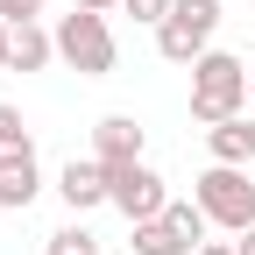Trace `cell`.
Returning <instances> with one entry per match:
<instances>
[{
  "label": "cell",
  "mask_w": 255,
  "mask_h": 255,
  "mask_svg": "<svg viewBox=\"0 0 255 255\" xmlns=\"http://www.w3.org/2000/svg\"><path fill=\"white\" fill-rule=\"evenodd\" d=\"M0 71H14V28L0 21Z\"/></svg>",
  "instance_id": "obj_16"
},
{
  "label": "cell",
  "mask_w": 255,
  "mask_h": 255,
  "mask_svg": "<svg viewBox=\"0 0 255 255\" xmlns=\"http://www.w3.org/2000/svg\"><path fill=\"white\" fill-rule=\"evenodd\" d=\"M50 255H100V241H92L78 220H71V227H57V234H50Z\"/></svg>",
  "instance_id": "obj_13"
},
{
  "label": "cell",
  "mask_w": 255,
  "mask_h": 255,
  "mask_svg": "<svg viewBox=\"0 0 255 255\" xmlns=\"http://www.w3.org/2000/svg\"><path fill=\"white\" fill-rule=\"evenodd\" d=\"M107 206L128 220V227H135V220H156V213L170 206V191H163V177H156L149 163H121V170H114V199H107Z\"/></svg>",
  "instance_id": "obj_6"
},
{
  "label": "cell",
  "mask_w": 255,
  "mask_h": 255,
  "mask_svg": "<svg viewBox=\"0 0 255 255\" xmlns=\"http://www.w3.org/2000/svg\"><path fill=\"white\" fill-rule=\"evenodd\" d=\"M92 156H100L107 170L142 163V121H135V114H107L100 128H92Z\"/></svg>",
  "instance_id": "obj_9"
},
{
  "label": "cell",
  "mask_w": 255,
  "mask_h": 255,
  "mask_svg": "<svg viewBox=\"0 0 255 255\" xmlns=\"http://www.w3.org/2000/svg\"><path fill=\"white\" fill-rule=\"evenodd\" d=\"M220 36V0H177V7L156 21V50L170 64H199Z\"/></svg>",
  "instance_id": "obj_5"
},
{
  "label": "cell",
  "mask_w": 255,
  "mask_h": 255,
  "mask_svg": "<svg viewBox=\"0 0 255 255\" xmlns=\"http://www.w3.org/2000/svg\"><path fill=\"white\" fill-rule=\"evenodd\" d=\"M36 191H43V163H36V149L0 156V213H28V206H36Z\"/></svg>",
  "instance_id": "obj_8"
},
{
  "label": "cell",
  "mask_w": 255,
  "mask_h": 255,
  "mask_svg": "<svg viewBox=\"0 0 255 255\" xmlns=\"http://www.w3.org/2000/svg\"><path fill=\"white\" fill-rule=\"evenodd\" d=\"M71 7H85V14H114L121 0H71Z\"/></svg>",
  "instance_id": "obj_17"
},
{
  "label": "cell",
  "mask_w": 255,
  "mask_h": 255,
  "mask_svg": "<svg viewBox=\"0 0 255 255\" xmlns=\"http://www.w3.org/2000/svg\"><path fill=\"white\" fill-rule=\"evenodd\" d=\"M50 57H57V36L36 28V21H21V28H14V71H43Z\"/></svg>",
  "instance_id": "obj_11"
},
{
  "label": "cell",
  "mask_w": 255,
  "mask_h": 255,
  "mask_svg": "<svg viewBox=\"0 0 255 255\" xmlns=\"http://www.w3.org/2000/svg\"><path fill=\"white\" fill-rule=\"evenodd\" d=\"M199 255H234V241H206V248H199Z\"/></svg>",
  "instance_id": "obj_19"
},
{
  "label": "cell",
  "mask_w": 255,
  "mask_h": 255,
  "mask_svg": "<svg viewBox=\"0 0 255 255\" xmlns=\"http://www.w3.org/2000/svg\"><path fill=\"white\" fill-rule=\"evenodd\" d=\"M57 199L71 206V220L92 213V206H107V199H114V170L100 163V156H71V163L57 170Z\"/></svg>",
  "instance_id": "obj_7"
},
{
  "label": "cell",
  "mask_w": 255,
  "mask_h": 255,
  "mask_svg": "<svg viewBox=\"0 0 255 255\" xmlns=\"http://www.w3.org/2000/svg\"><path fill=\"white\" fill-rule=\"evenodd\" d=\"M206 149H213V163H255V156H248V114L206 128Z\"/></svg>",
  "instance_id": "obj_10"
},
{
  "label": "cell",
  "mask_w": 255,
  "mask_h": 255,
  "mask_svg": "<svg viewBox=\"0 0 255 255\" xmlns=\"http://www.w3.org/2000/svg\"><path fill=\"white\" fill-rule=\"evenodd\" d=\"M234 255H255V227H248V234H234Z\"/></svg>",
  "instance_id": "obj_18"
},
{
  "label": "cell",
  "mask_w": 255,
  "mask_h": 255,
  "mask_svg": "<svg viewBox=\"0 0 255 255\" xmlns=\"http://www.w3.org/2000/svg\"><path fill=\"white\" fill-rule=\"evenodd\" d=\"M248 156H255V114H248Z\"/></svg>",
  "instance_id": "obj_20"
},
{
  "label": "cell",
  "mask_w": 255,
  "mask_h": 255,
  "mask_svg": "<svg viewBox=\"0 0 255 255\" xmlns=\"http://www.w3.org/2000/svg\"><path fill=\"white\" fill-rule=\"evenodd\" d=\"M50 7V0H0V21H7V28H21V21H36Z\"/></svg>",
  "instance_id": "obj_15"
},
{
  "label": "cell",
  "mask_w": 255,
  "mask_h": 255,
  "mask_svg": "<svg viewBox=\"0 0 255 255\" xmlns=\"http://www.w3.org/2000/svg\"><path fill=\"white\" fill-rule=\"evenodd\" d=\"M248 92H255V64H248Z\"/></svg>",
  "instance_id": "obj_21"
},
{
  "label": "cell",
  "mask_w": 255,
  "mask_h": 255,
  "mask_svg": "<svg viewBox=\"0 0 255 255\" xmlns=\"http://www.w3.org/2000/svg\"><path fill=\"white\" fill-rule=\"evenodd\" d=\"M191 199H199L206 220L227 227V234H248L255 227V177H248V163H206L199 184H191Z\"/></svg>",
  "instance_id": "obj_3"
},
{
  "label": "cell",
  "mask_w": 255,
  "mask_h": 255,
  "mask_svg": "<svg viewBox=\"0 0 255 255\" xmlns=\"http://www.w3.org/2000/svg\"><path fill=\"white\" fill-rule=\"evenodd\" d=\"M248 114V64L227 57V50H206L199 64H191V121H241Z\"/></svg>",
  "instance_id": "obj_1"
},
{
  "label": "cell",
  "mask_w": 255,
  "mask_h": 255,
  "mask_svg": "<svg viewBox=\"0 0 255 255\" xmlns=\"http://www.w3.org/2000/svg\"><path fill=\"white\" fill-rule=\"evenodd\" d=\"M213 234V220L199 199H170L156 220H135V234H128V248L135 255H199Z\"/></svg>",
  "instance_id": "obj_2"
},
{
  "label": "cell",
  "mask_w": 255,
  "mask_h": 255,
  "mask_svg": "<svg viewBox=\"0 0 255 255\" xmlns=\"http://www.w3.org/2000/svg\"><path fill=\"white\" fill-rule=\"evenodd\" d=\"M170 7H177V0H121V14H135V21H149V28L163 21Z\"/></svg>",
  "instance_id": "obj_14"
},
{
  "label": "cell",
  "mask_w": 255,
  "mask_h": 255,
  "mask_svg": "<svg viewBox=\"0 0 255 255\" xmlns=\"http://www.w3.org/2000/svg\"><path fill=\"white\" fill-rule=\"evenodd\" d=\"M14 149H36V142H28L21 107H7V100H0V156H14Z\"/></svg>",
  "instance_id": "obj_12"
},
{
  "label": "cell",
  "mask_w": 255,
  "mask_h": 255,
  "mask_svg": "<svg viewBox=\"0 0 255 255\" xmlns=\"http://www.w3.org/2000/svg\"><path fill=\"white\" fill-rule=\"evenodd\" d=\"M57 57L71 64L78 78H107L114 64H121V43H114V28H107V14H85V7H71V14H57Z\"/></svg>",
  "instance_id": "obj_4"
}]
</instances>
